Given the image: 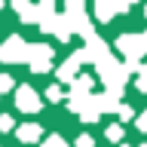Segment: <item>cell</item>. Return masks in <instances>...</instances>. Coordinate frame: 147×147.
<instances>
[{"label": "cell", "mask_w": 147, "mask_h": 147, "mask_svg": "<svg viewBox=\"0 0 147 147\" xmlns=\"http://www.w3.org/2000/svg\"><path fill=\"white\" fill-rule=\"evenodd\" d=\"M28 52H31V49H25V46H22V40H16V37H12V40L0 49V58H3V61H18V58H28Z\"/></svg>", "instance_id": "obj_1"}, {"label": "cell", "mask_w": 147, "mask_h": 147, "mask_svg": "<svg viewBox=\"0 0 147 147\" xmlns=\"http://www.w3.org/2000/svg\"><path fill=\"white\" fill-rule=\"evenodd\" d=\"M18 107H22V110H37V107H40V101L34 98V92L28 89V86L18 89Z\"/></svg>", "instance_id": "obj_2"}, {"label": "cell", "mask_w": 147, "mask_h": 147, "mask_svg": "<svg viewBox=\"0 0 147 147\" xmlns=\"http://www.w3.org/2000/svg\"><path fill=\"white\" fill-rule=\"evenodd\" d=\"M37 135H40V129H37V126H25V129H18V138H22V141H37Z\"/></svg>", "instance_id": "obj_3"}, {"label": "cell", "mask_w": 147, "mask_h": 147, "mask_svg": "<svg viewBox=\"0 0 147 147\" xmlns=\"http://www.w3.org/2000/svg\"><path fill=\"white\" fill-rule=\"evenodd\" d=\"M0 129H3V132H6V129H12V119H9V117H0Z\"/></svg>", "instance_id": "obj_4"}, {"label": "cell", "mask_w": 147, "mask_h": 147, "mask_svg": "<svg viewBox=\"0 0 147 147\" xmlns=\"http://www.w3.org/2000/svg\"><path fill=\"white\" fill-rule=\"evenodd\" d=\"M141 129H147V113H144V119H141Z\"/></svg>", "instance_id": "obj_5"}]
</instances>
